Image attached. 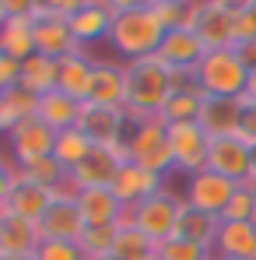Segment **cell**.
I'll return each mask as SVG.
<instances>
[{
    "instance_id": "8fae6325",
    "label": "cell",
    "mask_w": 256,
    "mask_h": 260,
    "mask_svg": "<svg viewBox=\"0 0 256 260\" xmlns=\"http://www.w3.org/2000/svg\"><path fill=\"white\" fill-rule=\"evenodd\" d=\"M70 36L81 49H91L98 43H109V28H113V4L102 0H74V11L67 14Z\"/></svg>"
},
{
    "instance_id": "e0dca14e",
    "label": "cell",
    "mask_w": 256,
    "mask_h": 260,
    "mask_svg": "<svg viewBox=\"0 0 256 260\" xmlns=\"http://www.w3.org/2000/svg\"><path fill=\"white\" fill-rule=\"evenodd\" d=\"M204 53H207V49L197 39L193 28H172V32H165V39H162L158 60L169 67L172 74H193V71L200 67Z\"/></svg>"
},
{
    "instance_id": "7a4b0ae2",
    "label": "cell",
    "mask_w": 256,
    "mask_h": 260,
    "mask_svg": "<svg viewBox=\"0 0 256 260\" xmlns=\"http://www.w3.org/2000/svg\"><path fill=\"white\" fill-rule=\"evenodd\" d=\"M175 74L158 60H133L127 63V113L130 120H151L162 113V106L169 102V95L175 91Z\"/></svg>"
},
{
    "instance_id": "681fc988",
    "label": "cell",
    "mask_w": 256,
    "mask_h": 260,
    "mask_svg": "<svg viewBox=\"0 0 256 260\" xmlns=\"http://www.w3.org/2000/svg\"><path fill=\"white\" fill-rule=\"evenodd\" d=\"M105 260H113V257H105Z\"/></svg>"
},
{
    "instance_id": "4dcf8cb0",
    "label": "cell",
    "mask_w": 256,
    "mask_h": 260,
    "mask_svg": "<svg viewBox=\"0 0 256 260\" xmlns=\"http://www.w3.org/2000/svg\"><path fill=\"white\" fill-rule=\"evenodd\" d=\"M95 144L88 141L81 130L74 127V130H63V134H56V144H53V158L70 173V169H78L81 162L88 158V151H91Z\"/></svg>"
},
{
    "instance_id": "d6a6232c",
    "label": "cell",
    "mask_w": 256,
    "mask_h": 260,
    "mask_svg": "<svg viewBox=\"0 0 256 260\" xmlns=\"http://www.w3.org/2000/svg\"><path fill=\"white\" fill-rule=\"evenodd\" d=\"M151 7H155L162 28L172 32V28H193V18H197L200 4H193V0H151Z\"/></svg>"
},
{
    "instance_id": "7dc6e473",
    "label": "cell",
    "mask_w": 256,
    "mask_h": 260,
    "mask_svg": "<svg viewBox=\"0 0 256 260\" xmlns=\"http://www.w3.org/2000/svg\"><path fill=\"white\" fill-rule=\"evenodd\" d=\"M140 260H158V250H155V253H148V257H140Z\"/></svg>"
},
{
    "instance_id": "f35d334b",
    "label": "cell",
    "mask_w": 256,
    "mask_h": 260,
    "mask_svg": "<svg viewBox=\"0 0 256 260\" xmlns=\"http://www.w3.org/2000/svg\"><path fill=\"white\" fill-rule=\"evenodd\" d=\"M14 186H18V162L11 158V151H0V211Z\"/></svg>"
},
{
    "instance_id": "f6af8a7d",
    "label": "cell",
    "mask_w": 256,
    "mask_h": 260,
    "mask_svg": "<svg viewBox=\"0 0 256 260\" xmlns=\"http://www.w3.org/2000/svg\"><path fill=\"white\" fill-rule=\"evenodd\" d=\"M253 179H256V148H253ZM253 179H249V183H253Z\"/></svg>"
},
{
    "instance_id": "bcb514c9",
    "label": "cell",
    "mask_w": 256,
    "mask_h": 260,
    "mask_svg": "<svg viewBox=\"0 0 256 260\" xmlns=\"http://www.w3.org/2000/svg\"><path fill=\"white\" fill-rule=\"evenodd\" d=\"M0 260H35V257H0Z\"/></svg>"
},
{
    "instance_id": "30bf717a",
    "label": "cell",
    "mask_w": 256,
    "mask_h": 260,
    "mask_svg": "<svg viewBox=\"0 0 256 260\" xmlns=\"http://www.w3.org/2000/svg\"><path fill=\"white\" fill-rule=\"evenodd\" d=\"M78 130L85 134L95 148H123L127 130H130V113L127 109H109V106L85 102Z\"/></svg>"
},
{
    "instance_id": "836d02e7",
    "label": "cell",
    "mask_w": 256,
    "mask_h": 260,
    "mask_svg": "<svg viewBox=\"0 0 256 260\" xmlns=\"http://www.w3.org/2000/svg\"><path fill=\"white\" fill-rule=\"evenodd\" d=\"M116 229H120V225H85V232H81V239H78L85 260H105L109 257L113 239H116Z\"/></svg>"
},
{
    "instance_id": "7bdbcfd3",
    "label": "cell",
    "mask_w": 256,
    "mask_h": 260,
    "mask_svg": "<svg viewBox=\"0 0 256 260\" xmlns=\"http://www.w3.org/2000/svg\"><path fill=\"white\" fill-rule=\"evenodd\" d=\"M242 102L256 106V71H249V85H246V95H242Z\"/></svg>"
},
{
    "instance_id": "5bb4252c",
    "label": "cell",
    "mask_w": 256,
    "mask_h": 260,
    "mask_svg": "<svg viewBox=\"0 0 256 260\" xmlns=\"http://www.w3.org/2000/svg\"><path fill=\"white\" fill-rule=\"evenodd\" d=\"M127 162V148H91L88 158L70 169V183L78 190H98V186H113V179L120 173V166Z\"/></svg>"
},
{
    "instance_id": "5b68a950",
    "label": "cell",
    "mask_w": 256,
    "mask_h": 260,
    "mask_svg": "<svg viewBox=\"0 0 256 260\" xmlns=\"http://www.w3.org/2000/svg\"><path fill=\"white\" fill-rule=\"evenodd\" d=\"M179 215H182V193H172L169 186L148 201H140L137 208H127V215L120 225H133L140 229L155 246H162L165 239L175 236V225H179Z\"/></svg>"
},
{
    "instance_id": "ffe728a7",
    "label": "cell",
    "mask_w": 256,
    "mask_h": 260,
    "mask_svg": "<svg viewBox=\"0 0 256 260\" xmlns=\"http://www.w3.org/2000/svg\"><path fill=\"white\" fill-rule=\"evenodd\" d=\"M91 81H95V56L88 49H78L56 63V88L78 102L91 99Z\"/></svg>"
},
{
    "instance_id": "7c38bea8",
    "label": "cell",
    "mask_w": 256,
    "mask_h": 260,
    "mask_svg": "<svg viewBox=\"0 0 256 260\" xmlns=\"http://www.w3.org/2000/svg\"><path fill=\"white\" fill-rule=\"evenodd\" d=\"M169 144H172V162H175V173L193 176L200 169H207V151H211V137L200 130V123H179L169 127Z\"/></svg>"
},
{
    "instance_id": "ee69618b",
    "label": "cell",
    "mask_w": 256,
    "mask_h": 260,
    "mask_svg": "<svg viewBox=\"0 0 256 260\" xmlns=\"http://www.w3.org/2000/svg\"><path fill=\"white\" fill-rule=\"evenodd\" d=\"M7 21V11H4V0H0V25Z\"/></svg>"
},
{
    "instance_id": "e575fe53",
    "label": "cell",
    "mask_w": 256,
    "mask_h": 260,
    "mask_svg": "<svg viewBox=\"0 0 256 260\" xmlns=\"http://www.w3.org/2000/svg\"><path fill=\"white\" fill-rule=\"evenodd\" d=\"M158 260H214V250L200 246V243H190L182 236H172L158 246Z\"/></svg>"
},
{
    "instance_id": "277c9868",
    "label": "cell",
    "mask_w": 256,
    "mask_h": 260,
    "mask_svg": "<svg viewBox=\"0 0 256 260\" xmlns=\"http://www.w3.org/2000/svg\"><path fill=\"white\" fill-rule=\"evenodd\" d=\"M193 85L207 99H242L249 85V67L232 49H207L200 67L193 71Z\"/></svg>"
},
{
    "instance_id": "f1b7e54d",
    "label": "cell",
    "mask_w": 256,
    "mask_h": 260,
    "mask_svg": "<svg viewBox=\"0 0 256 260\" xmlns=\"http://www.w3.org/2000/svg\"><path fill=\"white\" fill-rule=\"evenodd\" d=\"M56 63H60V60H53V56L32 53V56L21 63V78H18V85L25 88V91H32V95L43 99L46 91L56 88Z\"/></svg>"
},
{
    "instance_id": "74e56055",
    "label": "cell",
    "mask_w": 256,
    "mask_h": 260,
    "mask_svg": "<svg viewBox=\"0 0 256 260\" xmlns=\"http://www.w3.org/2000/svg\"><path fill=\"white\" fill-rule=\"evenodd\" d=\"M35 260H85L78 243H56V239H43V246L35 250Z\"/></svg>"
},
{
    "instance_id": "83f0119b",
    "label": "cell",
    "mask_w": 256,
    "mask_h": 260,
    "mask_svg": "<svg viewBox=\"0 0 256 260\" xmlns=\"http://www.w3.org/2000/svg\"><path fill=\"white\" fill-rule=\"evenodd\" d=\"M217 232H221V218L204 215V211L182 204V215H179V225H175V236H182V239H190V243H200V246L214 250Z\"/></svg>"
},
{
    "instance_id": "d4e9b609",
    "label": "cell",
    "mask_w": 256,
    "mask_h": 260,
    "mask_svg": "<svg viewBox=\"0 0 256 260\" xmlns=\"http://www.w3.org/2000/svg\"><path fill=\"white\" fill-rule=\"evenodd\" d=\"M81 109H85V102H78V99L63 95L60 88H53V91H46L43 99H39L35 116H39L53 134H63V130H74V127H78Z\"/></svg>"
},
{
    "instance_id": "f546056e",
    "label": "cell",
    "mask_w": 256,
    "mask_h": 260,
    "mask_svg": "<svg viewBox=\"0 0 256 260\" xmlns=\"http://www.w3.org/2000/svg\"><path fill=\"white\" fill-rule=\"evenodd\" d=\"M18 179H25V183H35V186H43V190H56V186H63L70 173L53 158V155H46V158H35V162H21L18 166Z\"/></svg>"
},
{
    "instance_id": "603a6c76",
    "label": "cell",
    "mask_w": 256,
    "mask_h": 260,
    "mask_svg": "<svg viewBox=\"0 0 256 260\" xmlns=\"http://www.w3.org/2000/svg\"><path fill=\"white\" fill-rule=\"evenodd\" d=\"M217 260H256V221H221L217 243H214Z\"/></svg>"
},
{
    "instance_id": "ba28073f",
    "label": "cell",
    "mask_w": 256,
    "mask_h": 260,
    "mask_svg": "<svg viewBox=\"0 0 256 260\" xmlns=\"http://www.w3.org/2000/svg\"><path fill=\"white\" fill-rule=\"evenodd\" d=\"M239 186L242 183H232V179L211 173V169H200V173L186 176V183H182V204H190V208H197L204 215L225 218L228 204L239 193Z\"/></svg>"
},
{
    "instance_id": "c3c4849f",
    "label": "cell",
    "mask_w": 256,
    "mask_h": 260,
    "mask_svg": "<svg viewBox=\"0 0 256 260\" xmlns=\"http://www.w3.org/2000/svg\"><path fill=\"white\" fill-rule=\"evenodd\" d=\"M0 109H4V91H0Z\"/></svg>"
},
{
    "instance_id": "9c48e42d",
    "label": "cell",
    "mask_w": 256,
    "mask_h": 260,
    "mask_svg": "<svg viewBox=\"0 0 256 260\" xmlns=\"http://www.w3.org/2000/svg\"><path fill=\"white\" fill-rule=\"evenodd\" d=\"M193 32L204 49H232L235 46V0H204L193 18Z\"/></svg>"
},
{
    "instance_id": "d6986e66",
    "label": "cell",
    "mask_w": 256,
    "mask_h": 260,
    "mask_svg": "<svg viewBox=\"0 0 256 260\" xmlns=\"http://www.w3.org/2000/svg\"><path fill=\"white\" fill-rule=\"evenodd\" d=\"M175 91L169 95V102L162 106V113H158V120L165 123V127H179V123H197V116H200V109H204V91L193 85V74H175Z\"/></svg>"
},
{
    "instance_id": "60d3db41",
    "label": "cell",
    "mask_w": 256,
    "mask_h": 260,
    "mask_svg": "<svg viewBox=\"0 0 256 260\" xmlns=\"http://www.w3.org/2000/svg\"><path fill=\"white\" fill-rule=\"evenodd\" d=\"M239 137L249 144V148H256V106H249V102H242V120H239Z\"/></svg>"
},
{
    "instance_id": "ab89813d",
    "label": "cell",
    "mask_w": 256,
    "mask_h": 260,
    "mask_svg": "<svg viewBox=\"0 0 256 260\" xmlns=\"http://www.w3.org/2000/svg\"><path fill=\"white\" fill-rule=\"evenodd\" d=\"M18 78H21V63H18L14 56L0 53V91L14 88V85H18Z\"/></svg>"
},
{
    "instance_id": "ac0fdd59",
    "label": "cell",
    "mask_w": 256,
    "mask_h": 260,
    "mask_svg": "<svg viewBox=\"0 0 256 260\" xmlns=\"http://www.w3.org/2000/svg\"><path fill=\"white\" fill-rule=\"evenodd\" d=\"M165 186H169V179H165V176H155V173H148V169H140V166H133V162H123L109 190L120 197V204H123V208H137L140 201H148V197L162 193Z\"/></svg>"
},
{
    "instance_id": "7402d4cb",
    "label": "cell",
    "mask_w": 256,
    "mask_h": 260,
    "mask_svg": "<svg viewBox=\"0 0 256 260\" xmlns=\"http://www.w3.org/2000/svg\"><path fill=\"white\" fill-rule=\"evenodd\" d=\"M242 120V99H204V109L197 116L200 130L207 137H235Z\"/></svg>"
},
{
    "instance_id": "2e32d148",
    "label": "cell",
    "mask_w": 256,
    "mask_h": 260,
    "mask_svg": "<svg viewBox=\"0 0 256 260\" xmlns=\"http://www.w3.org/2000/svg\"><path fill=\"white\" fill-rule=\"evenodd\" d=\"M4 141H7V151H11V158L21 166V162H35V158H46V155H53L56 134L46 127L39 116H32V120L18 123V127L11 130Z\"/></svg>"
},
{
    "instance_id": "d590c367",
    "label": "cell",
    "mask_w": 256,
    "mask_h": 260,
    "mask_svg": "<svg viewBox=\"0 0 256 260\" xmlns=\"http://www.w3.org/2000/svg\"><path fill=\"white\" fill-rule=\"evenodd\" d=\"M221 221H256V190L249 186V183L239 186L235 201L228 204V211H225Z\"/></svg>"
},
{
    "instance_id": "b9f144b4",
    "label": "cell",
    "mask_w": 256,
    "mask_h": 260,
    "mask_svg": "<svg viewBox=\"0 0 256 260\" xmlns=\"http://www.w3.org/2000/svg\"><path fill=\"white\" fill-rule=\"evenodd\" d=\"M235 53H239V60H242L249 71H256V39H249V43H239V46H235Z\"/></svg>"
},
{
    "instance_id": "f907efd6",
    "label": "cell",
    "mask_w": 256,
    "mask_h": 260,
    "mask_svg": "<svg viewBox=\"0 0 256 260\" xmlns=\"http://www.w3.org/2000/svg\"><path fill=\"white\" fill-rule=\"evenodd\" d=\"M214 260H217V257H214Z\"/></svg>"
},
{
    "instance_id": "3957f363",
    "label": "cell",
    "mask_w": 256,
    "mask_h": 260,
    "mask_svg": "<svg viewBox=\"0 0 256 260\" xmlns=\"http://www.w3.org/2000/svg\"><path fill=\"white\" fill-rule=\"evenodd\" d=\"M123 148H127V162L148 169V173L165 176V179L175 173L172 144H169V127H165L158 116H151V120H130Z\"/></svg>"
},
{
    "instance_id": "4316f807",
    "label": "cell",
    "mask_w": 256,
    "mask_h": 260,
    "mask_svg": "<svg viewBox=\"0 0 256 260\" xmlns=\"http://www.w3.org/2000/svg\"><path fill=\"white\" fill-rule=\"evenodd\" d=\"M35 18H7L0 25V53L14 56L18 63H25L35 53V36H32Z\"/></svg>"
},
{
    "instance_id": "8992f818",
    "label": "cell",
    "mask_w": 256,
    "mask_h": 260,
    "mask_svg": "<svg viewBox=\"0 0 256 260\" xmlns=\"http://www.w3.org/2000/svg\"><path fill=\"white\" fill-rule=\"evenodd\" d=\"M74 11V0H56V4H39L32 7L35 14V25H32V36H35V53L53 56V60H63L70 53H78L81 46L74 43L70 36V25H67V14Z\"/></svg>"
},
{
    "instance_id": "44dd1931",
    "label": "cell",
    "mask_w": 256,
    "mask_h": 260,
    "mask_svg": "<svg viewBox=\"0 0 256 260\" xmlns=\"http://www.w3.org/2000/svg\"><path fill=\"white\" fill-rule=\"evenodd\" d=\"M39 246H43L39 225L11 211H0V257H35Z\"/></svg>"
},
{
    "instance_id": "4fadbf2b",
    "label": "cell",
    "mask_w": 256,
    "mask_h": 260,
    "mask_svg": "<svg viewBox=\"0 0 256 260\" xmlns=\"http://www.w3.org/2000/svg\"><path fill=\"white\" fill-rule=\"evenodd\" d=\"M207 169L232 183H249L253 179V148L235 134V137H214L207 151Z\"/></svg>"
},
{
    "instance_id": "52a82bcc",
    "label": "cell",
    "mask_w": 256,
    "mask_h": 260,
    "mask_svg": "<svg viewBox=\"0 0 256 260\" xmlns=\"http://www.w3.org/2000/svg\"><path fill=\"white\" fill-rule=\"evenodd\" d=\"M78 186L67 179L63 186L53 190V201L46 208L43 221H39V236L43 239H56V243H78L85 232V218L78 211Z\"/></svg>"
},
{
    "instance_id": "1f68e13d",
    "label": "cell",
    "mask_w": 256,
    "mask_h": 260,
    "mask_svg": "<svg viewBox=\"0 0 256 260\" xmlns=\"http://www.w3.org/2000/svg\"><path fill=\"white\" fill-rule=\"evenodd\" d=\"M155 250H158V246H155L140 229H133V225H120L109 257H113V260H140V257H148V253H155Z\"/></svg>"
},
{
    "instance_id": "484cf974",
    "label": "cell",
    "mask_w": 256,
    "mask_h": 260,
    "mask_svg": "<svg viewBox=\"0 0 256 260\" xmlns=\"http://www.w3.org/2000/svg\"><path fill=\"white\" fill-rule=\"evenodd\" d=\"M49 201H53V193L43 190V186H35V183H25V179H18V186L11 190V197H7V204H4V211H11V215L25 218V221H32V225H39L46 215V208H49Z\"/></svg>"
},
{
    "instance_id": "8d00e7d4",
    "label": "cell",
    "mask_w": 256,
    "mask_h": 260,
    "mask_svg": "<svg viewBox=\"0 0 256 260\" xmlns=\"http://www.w3.org/2000/svg\"><path fill=\"white\" fill-rule=\"evenodd\" d=\"M256 39V0H235V46Z\"/></svg>"
},
{
    "instance_id": "cb8c5ba5",
    "label": "cell",
    "mask_w": 256,
    "mask_h": 260,
    "mask_svg": "<svg viewBox=\"0 0 256 260\" xmlns=\"http://www.w3.org/2000/svg\"><path fill=\"white\" fill-rule=\"evenodd\" d=\"M78 211L85 218V225H120L123 215H127V208L120 204V197L109 186L81 190L78 193Z\"/></svg>"
},
{
    "instance_id": "9a60e30c",
    "label": "cell",
    "mask_w": 256,
    "mask_h": 260,
    "mask_svg": "<svg viewBox=\"0 0 256 260\" xmlns=\"http://www.w3.org/2000/svg\"><path fill=\"white\" fill-rule=\"evenodd\" d=\"M95 106L109 109H127V63L116 56H95V81H91V99Z\"/></svg>"
},
{
    "instance_id": "6da1fadb",
    "label": "cell",
    "mask_w": 256,
    "mask_h": 260,
    "mask_svg": "<svg viewBox=\"0 0 256 260\" xmlns=\"http://www.w3.org/2000/svg\"><path fill=\"white\" fill-rule=\"evenodd\" d=\"M165 28L151 7V0H113V28H109V53L123 63L158 56Z\"/></svg>"
}]
</instances>
